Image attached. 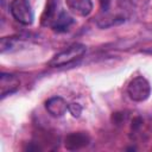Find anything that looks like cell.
I'll return each mask as SVG.
<instances>
[{
    "label": "cell",
    "instance_id": "1",
    "mask_svg": "<svg viewBox=\"0 0 152 152\" xmlns=\"http://www.w3.org/2000/svg\"><path fill=\"white\" fill-rule=\"evenodd\" d=\"M86 51H87L86 45L80 44V43L72 44L68 49L55 55L49 62V65L52 68H59V66L68 65L72 62H76L77 59H81L84 56Z\"/></svg>",
    "mask_w": 152,
    "mask_h": 152
},
{
    "label": "cell",
    "instance_id": "2",
    "mask_svg": "<svg viewBox=\"0 0 152 152\" xmlns=\"http://www.w3.org/2000/svg\"><path fill=\"white\" fill-rule=\"evenodd\" d=\"M127 93L129 97L135 102H142L148 99L151 94V86L148 81L142 76H137L127 86Z\"/></svg>",
    "mask_w": 152,
    "mask_h": 152
},
{
    "label": "cell",
    "instance_id": "3",
    "mask_svg": "<svg viewBox=\"0 0 152 152\" xmlns=\"http://www.w3.org/2000/svg\"><path fill=\"white\" fill-rule=\"evenodd\" d=\"M10 12L13 18L23 25H30L33 21V12L27 0H12L10 4Z\"/></svg>",
    "mask_w": 152,
    "mask_h": 152
},
{
    "label": "cell",
    "instance_id": "4",
    "mask_svg": "<svg viewBox=\"0 0 152 152\" xmlns=\"http://www.w3.org/2000/svg\"><path fill=\"white\" fill-rule=\"evenodd\" d=\"M90 144V137L86 132H72L64 138V147L69 151L81 150Z\"/></svg>",
    "mask_w": 152,
    "mask_h": 152
},
{
    "label": "cell",
    "instance_id": "5",
    "mask_svg": "<svg viewBox=\"0 0 152 152\" xmlns=\"http://www.w3.org/2000/svg\"><path fill=\"white\" fill-rule=\"evenodd\" d=\"M45 108L51 116L59 118V116H63L66 113V110H69V104L63 97L53 96L45 102Z\"/></svg>",
    "mask_w": 152,
    "mask_h": 152
},
{
    "label": "cell",
    "instance_id": "6",
    "mask_svg": "<svg viewBox=\"0 0 152 152\" xmlns=\"http://www.w3.org/2000/svg\"><path fill=\"white\" fill-rule=\"evenodd\" d=\"M20 81L18 80L17 76L11 75V74H1L0 77V91H1V97L4 99L7 95H11L15 93L19 89Z\"/></svg>",
    "mask_w": 152,
    "mask_h": 152
},
{
    "label": "cell",
    "instance_id": "7",
    "mask_svg": "<svg viewBox=\"0 0 152 152\" xmlns=\"http://www.w3.org/2000/svg\"><path fill=\"white\" fill-rule=\"evenodd\" d=\"M70 12L78 17H88L93 11L91 0H65Z\"/></svg>",
    "mask_w": 152,
    "mask_h": 152
},
{
    "label": "cell",
    "instance_id": "8",
    "mask_svg": "<svg viewBox=\"0 0 152 152\" xmlns=\"http://www.w3.org/2000/svg\"><path fill=\"white\" fill-rule=\"evenodd\" d=\"M70 24H72V19L70 15H68L65 12H61L59 15L57 17V19H55L53 24H52V27L55 31H58V32H63V31H66L68 27L70 26Z\"/></svg>",
    "mask_w": 152,
    "mask_h": 152
},
{
    "label": "cell",
    "instance_id": "9",
    "mask_svg": "<svg viewBox=\"0 0 152 152\" xmlns=\"http://www.w3.org/2000/svg\"><path fill=\"white\" fill-rule=\"evenodd\" d=\"M55 8L56 5L53 2V0H49L46 8L42 15V24L43 25H52L53 24V17H55Z\"/></svg>",
    "mask_w": 152,
    "mask_h": 152
},
{
    "label": "cell",
    "instance_id": "10",
    "mask_svg": "<svg viewBox=\"0 0 152 152\" xmlns=\"http://www.w3.org/2000/svg\"><path fill=\"white\" fill-rule=\"evenodd\" d=\"M69 112L74 116H78L81 114V112H82V108H81V106L78 103H71V104H69Z\"/></svg>",
    "mask_w": 152,
    "mask_h": 152
},
{
    "label": "cell",
    "instance_id": "11",
    "mask_svg": "<svg viewBox=\"0 0 152 152\" xmlns=\"http://www.w3.org/2000/svg\"><path fill=\"white\" fill-rule=\"evenodd\" d=\"M100 1H101V5H102V8L107 10L108 5H109V0H100Z\"/></svg>",
    "mask_w": 152,
    "mask_h": 152
}]
</instances>
